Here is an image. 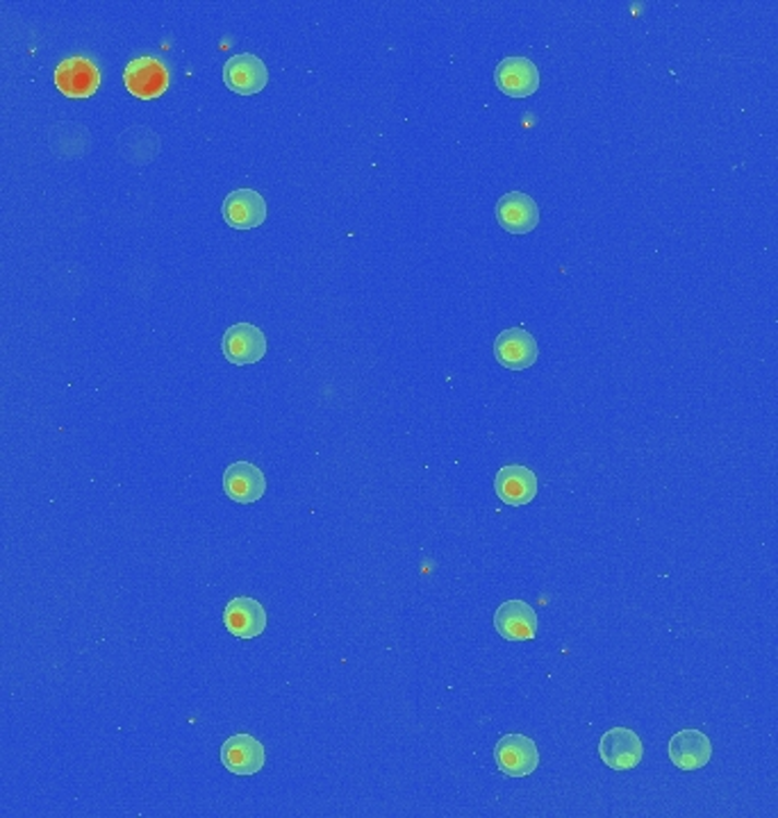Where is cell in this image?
<instances>
[{"label": "cell", "mask_w": 778, "mask_h": 818, "mask_svg": "<svg viewBox=\"0 0 778 818\" xmlns=\"http://www.w3.org/2000/svg\"><path fill=\"white\" fill-rule=\"evenodd\" d=\"M499 769L510 778H526L540 767V750L530 736L505 734L494 748Z\"/></svg>", "instance_id": "1"}, {"label": "cell", "mask_w": 778, "mask_h": 818, "mask_svg": "<svg viewBox=\"0 0 778 818\" xmlns=\"http://www.w3.org/2000/svg\"><path fill=\"white\" fill-rule=\"evenodd\" d=\"M125 89L140 98L153 100L159 98L169 87V71L167 64L157 58H137L132 60L123 71Z\"/></svg>", "instance_id": "2"}, {"label": "cell", "mask_w": 778, "mask_h": 818, "mask_svg": "<svg viewBox=\"0 0 778 818\" xmlns=\"http://www.w3.org/2000/svg\"><path fill=\"white\" fill-rule=\"evenodd\" d=\"M222 348L230 364L247 366L264 358L266 337L253 323H235L226 330Z\"/></svg>", "instance_id": "3"}, {"label": "cell", "mask_w": 778, "mask_h": 818, "mask_svg": "<svg viewBox=\"0 0 778 818\" xmlns=\"http://www.w3.org/2000/svg\"><path fill=\"white\" fill-rule=\"evenodd\" d=\"M599 755L612 771H631L644 757L639 736L629 727H612L601 736Z\"/></svg>", "instance_id": "4"}, {"label": "cell", "mask_w": 778, "mask_h": 818, "mask_svg": "<svg viewBox=\"0 0 778 818\" xmlns=\"http://www.w3.org/2000/svg\"><path fill=\"white\" fill-rule=\"evenodd\" d=\"M224 82H226V87L235 94L253 96L266 87V82H270V71H266V64L260 58H255V55L239 52V55H232V58L226 62Z\"/></svg>", "instance_id": "5"}, {"label": "cell", "mask_w": 778, "mask_h": 818, "mask_svg": "<svg viewBox=\"0 0 778 818\" xmlns=\"http://www.w3.org/2000/svg\"><path fill=\"white\" fill-rule=\"evenodd\" d=\"M56 85L69 98H89L100 87V71L89 58L75 55L58 64Z\"/></svg>", "instance_id": "6"}, {"label": "cell", "mask_w": 778, "mask_h": 818, "mask_svg": "<svg viewBox=\"0 0 778 818\" xmlns=\"http://www.w3.org/2000/svg\"><path fill=\"white\" fill-rule=\"evenodd\" d=\"M540 348L535 344V337L524 330V327H510L503 330L494 341V358L501 366L510 371H524L538 362Z\"/></svg>", "instance_id": "7"}, {"label": "cell", "mask_w": 778, "mask_h": 818, "mask_svg": "<svg viewBox=\"0 0 778 818\" xmlns=\"http://www.w3.org/2000/svg\"><path fill=\"white\" fill-rule=\"evenodd\" d=\"M496 221L513 234H526L538 228L540 207L524 191H510L496 203Z\"/></svg>", "instance_id": "8"}, {"label": "cell", "mask_w": 778, "mask_h": 818, "mask_svg": "<svg viewBox=\"0 0 778 818\" xmlns=\"http://www.w3.org/2000/svg\"><path fill=\"white\" fill-rule=\"evenodd\" d=\"M224 218L235 230H251L266 221V203L253 189L230 191L224 201Z\"/></svg>", "instance_id": "9"}, {"label": "cell", "mask_w": 778, "mask_h": 818, "mask_svg": "<svg viewBox=\"0 0 778 818\" xmlns=\"http://www.w3.org/2000/svg\"><path fill=\"white\" fill-rule=\"evenodd\" d=\"M496 87L513 96V98H526L540 89V71L528 58H505L494 73Z\"/></svg>", "instance_id": "10"}, {"label": "cell", "mask_w": 778, "mask_h": 818, "mask_svg": "<svg viewBox=\"0 0 778 818\" xmlns=\"http://www.w3.org/2000/svg\"><path fill=\"white\" fill-rule=\"evenodd\" d=\"M224 767L235 775H255L262 771L266 753L251 734H235L222 746Z\"/></svg>", "instance_id": "11"}, {"label": "cell", "mask_w": 778, "mask_h": 818, "mask_svg": "<svg viewBox=\"0 0 778 818\" xmlns=\"http://www.w3.org/2000/svg\"><path fill=\"white\" fill-rule=\"evenodd\" d=\"M494 627L507 641H528L538 635V614L524 600H507L494 614Z\"/></svg>", "instance_id": "12"}, {"label": "cell", "mask_w": 778, "mask_h": 818, "mask_svg": "<svg viewBox=\"0 0 778 818\" xmlns=\"http://www.w3.org/2000/svg\"><path fill=\"white\" fill-rule=\"evenodd\" d=\"M226 630L239 639H255L266 627V612L255 598H232L224 612Z\"/></svg>", "instance_id": "13"}, {"label": "cell", "mask_w": 778, "mask_h": 818, "mask_svg": "<svg viewBox=\"0 0 778 818\" xmlns=\"http://www.w3.org/2000/svg\"><path fill=\"white\" fill-rule=\"evenodd\" d=\"M224 489L230 501L249 505L264 496L266 478L251 461H235L224 473Z\"/></svg>", "instance_id": "14"}, {"label": "cell", "mask_w": 778, "mask_h": 818, "mask_svg": "<svg viewBox=\"0 0 778 818\" xmlns=\"http://www.w3.org/2000/svg\"><path fill=\"white\" fill-rule=\"evenodd\" d=\"M669 757L681 771L704 769L713 757L710 739L699 730H681L669 742Z\"/></svg>", "instance_id": "15"}, {"label": "cell", "mask_w": 778, "mask_h": 818, "mask_svg": "<svg viewBox=\"0 0 778 818\" xmlns=\"http://www.w3.org/2000/svg\"><path fill=\"white\" fill-rule=\"evenodd\" d=\"M494 489L505 505H528L538 496V478L522 464H510L496 473Z\"/></svg>", "instance_id": "16"}]
</instances>
